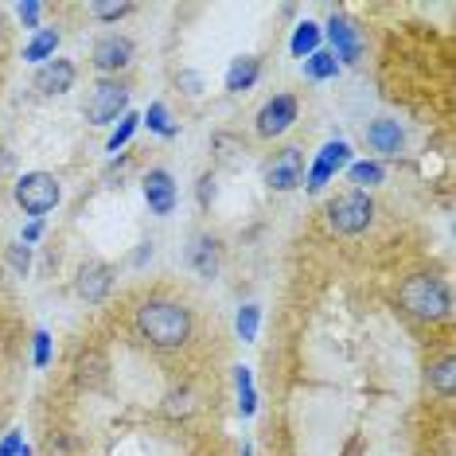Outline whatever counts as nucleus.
I'll list each match as a JSON object with an SVG mask.
<instances>
[{
  "label": "nucleus",
  "mask_w": 456,
  "mask_h": 456,
  "mask_svg": "<svg viewBox=\"0 0 456 456\" xmlns=\"http://www.w3.org/2000/svg\"><path fill=\"white\" fill-rule=\"evenodd\" d=\"M137 331L152 347H183L191 336V313L175 300H144L137 308Z\"/></svg>",
  "instance_id": "f257e3e1"
},
{
  "label": "nucleus",
  "mask_w": 456,
  "mask_h": 456,
  "mask_svg": "<svg viewBox=\"0 0 456 456\" xmlns=\"http://www.w3.org/2000/svg\"><path fill=\"white\" fill-rule=\"evenodd\" d=\"M398 300H402V308L418 320H444L449 316V289L429 273H418V277H410V281H402Z\"/></svg>",
  "instance_id": "f03ea898"
},
{
  "label": "nucleus",
  "mask_w": 456,
  "mask_h": 456,
  "mask_svg": "<svg viewBox=\"0 0 456 456\" xmlns=\"http://www.w3.org/2000/svg\"><path fill=\"white\" fill-rule=\"evenodd\" d=\"M12 191H16V203L24 207V215H32V219H44L63 200V188H59V180L51 172H24Z\"/></svg>",
  "instance_id": "7ed1b4c3"
},
{
  "label": "nucleus",
  "mask_w": 456,
  "mask_h": 456,
  "mask_svg": "<svg viewBox=\"0 0 456 456\" xmlns=\"http://www.w3.org/2000/svg\"><path fill=\"white\" fill-rule=\"evenodd\" d=\"M129 110V86L118 78H102L86 98V121L90 126H118V118Z\"/></svg>",
  "instance_id": "20e7f679"
},
{
  "label": "nucleus",
  "mask_w": 456,
  "mask_h": 456,
  "mask_svg": "<svg viewBox=\"0 0 456 456\" xmlns=\"http://www.w3.org/2000/svg\"><path fill=\"white\" fill-rule=\"evenodd\" d=\"M328 223L336 234H359L375 223V203L367 191H347L328 207Z\"/></svg>",
  "instance_id": "39448f33"
},
{
  "label": "nucleus",
  "mask_w": 456,
  "mask_h": 456,
  "mask_svg": "<svg viewBox=\"0 0 456 456\" xmlns=\"http://www.w3.org/2000/svg\"><path fill=\"white\" fill-rule=\"evenodd\" d=\"M347 164H351V144H347V141H328L324 149L316 152L313 168L305 172V188H308V191H320L324 183H331V175L344 172Z\"/></svg>",
  "instance_id": "423d86ee"
},
{
  "label": "nucleus",
  "mask_w": 456,
  "mask_h": 456,
  "mask_svg": "<svg viewBox=\"0 0 456 456\" xmlns=\"http://www.w3.org/2000/svg\"><path fill=\"white\" fill-rule=\"evenodd\" d=\"M328 39H331V55H336L339 67H355L362 59V39H359V28L351 24L347 16H331L324 28H320Z\"/></svg>",
  "instance_id": "0eeeda50"
},
{
  "label": "nucleus",
  "mask_w": 456,
  "mask_h": 456,
  "mask_svg": "<svg viewBox=\"0 0 456 456\" xmlns=\"http://www.w3.org/2000/svg\"><path fill=\"white\" fill-rule=\"evenodd\" d=\"M265 183L273 191H297L305 183V149H281L265 164Z\"/></svg>",
  "instance_id": "6e6552de"
},
{
  "label": "nucleus",
  "mask_w": 456,
  "mask_h": 456,
  "mask_svg": "<svg viewBox=\"0 0 456 456\" xmlns=\"http://www.w3.org/2000/svg\"><path fill=\"white\" fill-rule=\"evenodd\" d=\"M297 121V98L293 94H277L257 110V137H281L293 129Z\"/></svg>",
  "instance_id": "1a4fd4ad"
},
{
  "label": "nucleus",
  "mask_w": 456,
  "mask_h": 456,
  "mask_svg": "<svg viewBox=\"0 0 456 456\" xmlns=\"http://www.w3.org/2000/svg\"><path fill=\"white\" fill-rule=\"evenodd\" d=\"M90 63H94L102 75H118V70H126L133 63V39L129 36H102L94 44Z\"/></svg>",
  "instance_id": "9d476101"
},
{
  "label": "nucleus",
  "mask_w": 456,
  "mask_h": 456,
  "mask_svg": "<svg viewBox=\"0 0 456 456\" xmlns=\"http://www.w3.org/2000/svg\"><path fill=\"white\" fill-rule=\"evenodd\" d=\"M141 191H144V203H149L152 215H172L175 211V200H180L172 172H164V168H152L149 175H144Z\"/></svg>",
  "instance_id": "9b49d317"
},
{
  "label": "nucleus",
  "mask_w": 456,
  "mask_h": 456,
  "mask_svg": "<svg viewBox=\"0 0 456 456\" xmlns=\"http://www.w3.org/2000/svg\"><path fill=\"white\" fill-rule=\"evenodd\" d=\"M75 86V63L70 59H51L36 70V90L39 94H67V90Z\"/></svg>",
  "instance_id": "f8f14e48"
},
{
  "label": "nucleus",
  "mask_w": 456,
  "mask_h": 456,
  "mask_svg": "<svg viewBox=\"0 0 456 456\" xmlns=\"http://www.w3.org/2000/svg\"><path fill=\"white\" fill-rule=\"evenodd\" d=\"M402 141H406V133H402V126L398 121H390V118H382V121H375V126L367 129V144L375 152H382V157H398Z\"/></svg>",
  "instance_id": "ddd939ff"
},
{
  "label": "nucleus",
  "mask_w": 456,
  "mask_h": 456,
  "mask_svg": "<svg viewBox=\"0 0 456 456\" xmlns=\"http://www.w3.org/2000/svg\"><path fill=\"white\" fill-rule=\"evenodd\" d=\"M219 254H223L219 250V238H211V234L195 238V246H191V269L211 281V277L219 273Z\"/></svg>",
  "instance_id": "4468645a"
},
{
  "label": "nucleus",
  "mask_w": 456,
  "mask_h": 456,
  "mask_svg": "<svg viewBox=\"0 0 456 456\" xmlns=\"http://www.w3.org/2000/svg\"><path fill=\"white\" fill-rule=\"evenodd\" d=\"M110 265H102V262H94V265H82L78 269V297H86V300H102L110 293Z\"/></svg>",
  "instance_id": "2eb2a0df"
},
{
  "label": "nucleus",
  "mask_w": 456,
  "mask_h": 456,
  "mask_svg": "<svg viewBox=\"0 0 456 456\" xmlns=\"http://www.w3.org/2000/svg\"><path fill=\"white\" fill-rule=\"evenodd\" d=\"M257 75H262V63H257L254 55H242V59H234L231 70H226V90L231 94H242V90H250Z\"/></svg>",
  "instance_id": "dca6fc26"
},
{
  "label": "nucleus",
  "mask_w": 456,
  "mask_h": 456,
  "mask_svg": "<svg viewBox=\"0 0 456 456\" xmlns=\"http://www.w3.org/2000/svg\"><path fill=\"white\" fill-rule=\"evenodd\" d=\"M141 126H149V133H157V137H164V141H172L175 133H180V126L172 121V113H168L164 102H149V110L141 113Z\"/></svg>",
  "instance_id": "f3484780"
},
{
  "label": "nucleus",
  "mask_w": 456,
  "mask_h": 456,
  "mask_svg": "<svg viewBox=\"0 0 456 456\" xmlns=\"http://www.w3.org/2000/svg\"><path fill=\"white\" fill-rule=\"evenodd\" d=\"M320 24H313V20H305V24H297V32H293V39H289V51H293V59H300L305 63L313 51H320Z\"/></svg>",
  "instance_id": "a211bd4d"
},
{
  "label": "nucleus",
  "mask_w": 456,
  "mask_h": 456,
  "mask_svg": "<svg viewBox=\"0 0 456 456\" xmlns=\"http://www.w3.org/2000/svg\"><path fill=\"white\" fill-rule=\"evenodd\" d=\"M347 180L355 183V191H367L387 180V168L379 160H355V164H347Z\"/></svg>",
  "instance_id": "6ab92c4d"
},
{
  "label": "nucleus",
  "mask_w": 456,
  "mask_h": 456,
  "mask_svg": "<svg viewBox=\"0 0 456 456\" xmlns=\"http://www.w3.org/2000/svg\"><path fill=\"white\" fill-rule=\"evenodd\" d=\"M55 51H59V32L55 28H39L32 44L24 47V59L28 63H47V59H55Z\"/></svg>",
  "instance_id": "aec40b11"
},
{
  "label": "nucleus",
  "mask_w": 456,
  "mask_h": 456,
  "mask_svg": "<svg viewBox=\"0 0 456 456\" xmlns=\"http://www.w3.org/2000/svg\"><path fill=\"white\" fill-rule=\"evenodd\" d=\"M234 387H238V413H242V418H254V413H257L254 370L250 367H234Z\"/></svg>",
  "instance_id": "412c9836"
},
{
  "label": "nucleus",
  "mask_w": 456,
  "mask_h": 456,
  "mask_svg": "<svg viewBox=\"0 0 456 456\" xmlns=\"http://www.w3.org/2000/svg\"><path fill=\"white\" fill-rule=\"evenodd\" d=\"M141 129V113H133V110H126L118 118V126H113V133H110V141H106V152H121L126 144L133 141V133Z\"/></svg>",
  "instance_id": "4be33fe9"
},
{
  "label": "nucleus",
  "mask_w": 456,
  "mask_h": 456,
  "mask_svg": "<svg viewBox=\"0 0 456 456\" xmlns=\"http://www.w3.org/2000/svg\"><path fill=\"white\" fill-rule=\"evenodd\" d=\"M339 70H344V67L336 63V55H331V51H313V55L305 59V75L313 82H328V78H336Z\"/></svg>",
  "instance_id": "5701e85b"
},
{
  "label": "nucleus",
  "mask_w": 456,
  "mask_h": 456,
  "mask_svg": "<svg viewBox=\"0 0 456 456\" xmlns=\"http://www.w3.org/2000/svg\"><path fill=\"white\" fill-rule=\"evenodd\" d=\"M429 387L441 394V398H452L456 390V359H441L437 367H429Z\"/></svg>",
  "instance_id": "b1692460"
},
{
  "label": "nucleus",
  "mask_w": 456,
  "mask_h": 456,
  "mask_svg": "<svg viewBox=\"0 0 456 456\" xmlns=\"http://www.w3.org/2000/svg\"><path fill=\"white\" fill-rule=\"evenodd\" d=\"M234 328H238V339L242 344H254L257 339V328H262V308L257 305H242L234 316Z\"/></svg>",
  "instance_id": "393cba45"
},
{
  "label": "nucleus",
  "mask_w": 456,
  "mask_h": 456,
  "mask_svg": "<svg viewBox=\"0 0 456 456\" xmlns=\"http://www.w3.org/2000/svg\"><path fill=\"white\" fill-rule=\"evenodd\" d=\"M8 265L16 269V277H28V269H32V246H24V242L8 246Z\"/></svg>",
  "instance_id": "a878e982"
},
{
  "label": "nucleus",
  "mask_w": 456,
  "mask_h": 456,
  "mask_svg": "<svg viewBox=\"0 0 456 456\" xmlns=\"http://www.w3.org/2000/svg\"><path fill=\"white\" fill-rule=\"evenodd\" d=\"M0 456H32V449L24 444V433L20 429L4 433V441H0Z\"/></svg>",
  "instance_id": "bb28decb"
},
{
  "label": "nucleus",
  "mask_w": 456,
  "mask_h": 456,
  "mask_svg": "<svg viewBox=\"0 0 456 456\" xmlns=\"http://www.w3.org/2000/svg\"><path fill=\"white\" fill-rule=\"evenodd\" d=\"M32 344H36V351H32V362H36V367H39V370H44V367H47V362H51V336H47V331H44V328H39V331H36V336H32Z\"/></svg>",
  "instance_id": "cd10ccee"
},
{
  "label": "nucleus",
  "mask_w": 456,
  "mask_h": 456,
  "mask_svg": "<svg viewBox=\"0 0 456 456\" xmlns=\"http://www.w3.org/2000/svg\"><path fill=\"white\" fill-rule=\"evenodd\" d=\"M16 12H20V24H24V28H39V16H44V4H39V0H24V4H20Z\"/></svg>",
  "instance_id": "c85d7f7f"
},
{
  "label": "nucleus",
  "mask_w": 456,
  "mask_h": 456,
  "mask_svg": "<svg viewBox=\"0 0 456 456\" xmlns=\"http://www.w3.org/2000/svg\"><path fill=\"white\" fill-rule=\"evenodd\" d=\"M90 12L98 20H121V16L133 12V4H90Z\"/></svg>",
  "instance_id": "c756f323"
},
{
  "label": "nucleus",
  "mask_w": 456,
  "mask_h": 456,
  "mask_svg": "<svg viewBox=\"0 0 456 456\" xmlns=\"http://www.w3.org/2000/svg\"><path fill=\"white\" fill-rule=\"evenodd\" d=\"M44 238V219H32L24 226V246H32V242H39Z\"/></svg>",
  "instance_id": "7c9ffc66"
},
{
  "label": "nucleus",
  "mask_w": 456,
  "mask_h": 456,
  "mask_svg": "<svg viewBox=\"0 0 456 456\" xmlns=\"http://www.w3.org/2000/svg\"><path fill=\"white\" fill-rule=\"evenodd\" d=\"M211 200H215V180H211V175H203V180H200V203L207 207Z\"/></svg>",
  "instance_id": "2f4dec72"
}]
</instances>
